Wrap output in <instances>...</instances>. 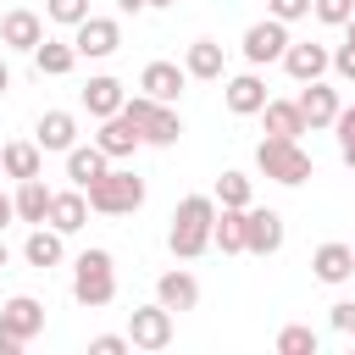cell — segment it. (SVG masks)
Segmentation results:
<instances>
[{"mask_svg": "<svg viewBox=\"0 0 355 355\" xmlns=\"http://www.w3.org/2000/svg\"><path fill=\"white\" fill-rule=\"evenodd\" d=\"M211 227H216V194H189V200H178L172 233H166L172 255H178V261L205 255V250H211Z\"/></svg>", "mask_w": 355, "mask_h": 355, "instance_id": "obj_1", "label": "cell"}, {"mask_svg": "<svg viewBox=\"0 0 355 355\" xmlns=\"http://www.w3.org/2000/svg\"><path fill=\"white\" fill-rule=\"evenodd\" d=\"M72 300L83 311H100L116 300V266H111V250H83L72 261Z\"/></svg>", "mask_w": 355, "mask_h": 355, "instance_id": "obj_2", "label": "cell"}, {"mask_svg": "<svg viewBox=\"0 0 355 355\" xmlns=\"http://www.w3.org/2000/svg\"><path fill=\"white\" fill-rule=\"evenodd\" d=\"M255 166H261V178H272V183H283V189H300L311 172H316V161L300 150V139H261L255 144Z\"/></svg>", "mask_w": 355, "mask_h": 355, "instance_id": "obj_3", "label": "cell"}, {"mask_svg": "<svg viewBox=\"0 0 355 355\" xmlns=\"http://www.w3.org/2000/svg\"><path fill=\"white\" fill-rule=\"evenodd\" d=\"M83 194H89V211H100V216H128V211L144 205V178H139V172H122V166H105Z\"/></svg>", "mask_w": 355, "mask_h": 355, "instance_id": "obj_4", "label": "cell"}, {"mask_svg": "<svg viewBox=\"0 0 355 355\" xmlns=\"http://www.w3.org/2000/svg\"><path fill=\"white\" fill-rule=\"evenodd\" d=\"M122 116H128V122L144 133V144H155V150H172V144L183 139V116H178L166 100H150L144 89H139V94L122 105Z\"/></svg>", "mask_w": 355, "mask_h": 355, "instance_id": "obj_5", "label": "cell"}, {"mask_svg": "<svg viewBox=\"0 0 355 355\" xmlns=\"http://www.w3.org/2000/svg\"><path fill=\"white\" fill-rule=\"evenodd\" d=\"M44 333V305L33 300V294H11L6 305H0V355H17L28 338H39Z\"/></svg>", "mask_w": 355, "mask_h": 355, "instance_id": "obj_6", "label": "cell"}, {"mask_svg": "<svg viewBox=\"0 0 355 355\" xmlns=\"http://www.w3.org/2000/svg\"><path fill=\"white\" fill-rule=\"evenodd\" d=\"M128 338L133 349H166L172 344V311L155 300V305H133L128 311Z\"/></svg>", "mask_w": 355, "mask_h": 355, "instance_id": "obj_7", "label": "cell"}, {"mask_svg": "<svg viewBox=\"0 0 355 355\" xmlns=\"http://www.w3.org/2000/svg\"><path fill=\"white\" fill-rule=\"evenodd\" d=\"M283 50H288V22L266 17V22H250V28H244V61H250V67L283 61Z\"/></svg>", "mask_w": 355, "mask_h": 355, "instance_id": "obj_8", "label": "cell"}, {"mask_svg": "<svg viewBox=\"0 0 355 355\" xmlns=\"http://www.w3.org/2000/svg\"><path fill=\"white\" fill-rule=\"evenodd\" d=\"M283 250V216L266 205H244V255H277Z\"/></svg>", "mask_w": 355, "mask_h": 355, "instance_id": "obj_9", "label": "cell"}, {"mask_svg": "<svg viewBox=\"0 0 355 355\" xmlns=\"http://www.w3.org/2000/svg\"><path fill=\"white\" fill-rule=\"evenodd\" d=\"M72 44H78V55H89V61H105V55H116L122 28H116V17H83V22L72 28Z\"/></svg>", "mask_w": 355, "mask_h": 355, "instance_id": "obj_10", "label": "cell"}, {"mask_svg": "<svg viewBox=\"0 0 355 355\" xmlns=\"http://www.w3.org/2000/svg\"><path fill=\"white\" fill-rule=\"evenodd\" d=\"M39 39H44V22H39V11H28V6H11L6 17H0V44L6 50H39Z\"/></svg>", "mask_w": 355, "mask_h": 355, "instance_id": "obj_11", "label": "cell"}, {"mask_svg": "<svg viewBox=\"0 0 355 355\" xmlns=\"http://www.w3.org/2000/svg\"><path fill=\"white\" fill-rule=\"evenodd\" d=\"M327 67H333V50H327V44H311V39L294 44V39H288V50H283V72H288L294 83H311V78H322Z\"/></svg>", "mask_w": 355, "mask_h": 355, "instance_id": "obj_12", "label": "cell"}, {"mask_svg": "<svg viewBox=\"0 0 355 355\" xmlns=\"http://www.w3.org/2000/svg\"><path fill=\"white\" fill-rule=\"evenodd\" d=\"M300 111H305V128H333L344 105H338V89H327L322 78H311L300 89Z\"/></svg>", "mask_w": 355, "mask_h": 355, "instance_id": "obj_13", "label": "cell"}, {"mask_svg": "<svg viewBox=\"0 0 355 355\" xmlns=\"http://www.w3.org/2000/svg\"><path fill=\"white\" fill-rule=\"evenodd\" d=\"M94 144H100L111 161H128V155L144 144V133H139V128H133V122L116 111V116H100V133H94Z\"/></svg>", "mask_w": 355, "mask_h": 355, "instance_id": "obj_14", "label": "cell"}, {"mask_svg": "<svg viewBox=\"0 0 355 355\" xmlns=\"http://www.w3.org/2000/svg\"><path fill=\"white\" fill-rule=\"evenodd\" d=\"M183 83H189V72H183L178 61H150V67L139 72V89H144L150 100H166V105L183 94Z\"/></svg>", "mask_w": 355, "mask_h": 355, "instance_id": "obj_15", "label": "cell"}, {"mask_svg": "<svg viewBox=\"0 0 355 355\" xmlns=\"http://www.w3.org/2000/svg\"><path fill=\"white\" fill-rule=\"evenodd\" d=\"M222 100H227L233 116H261V105H266V83H261L255 72H239V78H227Z\"/></svg>", "mask_w": 355, "mask_h": 355, "instance_id": "obj_16", "label": "cell"}, {"mask_svg": "<svg viewBox=\"0 0 355 355\" xmlns=\"http://www.w3.org/2000/svg\"><path fill=\"white\" fill-rule=\"evenodd\" d=\"M155 300L178 316V311H194L200 305V283H194V272H161L155 277Z\"/></svg>", "mask_w": 355, "mask_h": 355, "instance_id": "obj_17", "label": "cell"}, {"mask_svg": "<svg viewBox=\"0 0 355 355\" xmlns=\"http://www.w3.org/2000/svg\"><path fill=\"white\" fill-rule=\"evenodd\" d=\"M83 105H89V116L100 122V116H116V111L128 105V94H122V83H116L111 72H100V78L83 83Z\"/></svg>", "mask_w": 355, "mask_h": 355, "instance_id": "obj_18", "label": "cell"}, {"mask_svg": "<svg viewBox=\"0 0 355 355\" xmlns=\"http://www.w3.org/2000/svg\"><path fill=\"white\" fill-rule=\"evenodd\" d=\"M261 122H266L272 139H300V133H311L300 100H266V105H261Z\"/></svg>", "mask_w": 355, "mask_h": 355, "instance_id": "obj_19", "label": "cell"}, {"mask_svg": "<svg viewBox=\"0 0 355 355\" xmlns=\"http://www.w3.org/2000/svg\"><path fill=\"white\" fill-rule=\"evenodd\" d=\"M33 67H39V78H67V72L78 67V44H72V39H39Z\"/></svg>", "mask_w": 355, "mask_h": 355, "instance_id": "obj_20", "label": "cell"}, {"mask_svg": "<svg viewBox=\"0 0 355 355\" xmlns=\"http://www.w3.org/2000/svg\"><path fill=\"white\" fill-rule=\"evenodd\" d=\"M33 139H39V150H61V155H67V150L78 144V116H72V111H44Z\"/></svg>", "mask_w": 355, "mask_h": 355, "instance_id": "obj_21", "label": "cell"}, {"mask_svg": "<svg viewBox=\"0 0 355 355\" xmlns=\"http://www.w3.org/2000/svg\"><path fill=\"white\" fill-rule=\"evenodd\" d=\"M44 222H50L55 233H78V227L89 222V194H83V189H67V194H55Z\"/></svg>", "mask_w": 355, "mask_h": 355, "instance_id": "obj_22", "label": "cell"}, {"mask_svg": "<svg viewBox=\"0 0 355 355\" xmlns=\"http://www.w3.org/2000/svg\"><path fill=\"white\" fill-rule=\"evenodd\" d=\"M61 239H67V233H55V227H44V222H39V227L28 233V244H22V261H28V266H39V272H44V266H61V255H67V244H61Z\"/></svg>", "mask_w": 355, "mask_h": 355, "instance_id": "obj_23", "label": "cell"}, {"mask_svg": "<svg viewBox=\"0 0 355 355\" xmlns=\"http://www.w3.org/2000/svg\"><path fill=\"white\" fill-rule=\"evenodd\" d=\"M105 166H111V155H105L100 144H72V150H67V178H72L78 189H89Z\"/></svg>", "mask_w": 355, "mask_h": 355, "instance_id": "obj_24", "label": "cell"}, {"mask_svg": "<svg viewBox=\"0 0 355 355\" xmlns=\"http://www.w3.org/2000/svg\"><path fill=\"white\" fill-rule=\"evenodd\" d=\"M50 200H55V189H44V178H22L17 183V222H44L50 216Z\"/></svg>", "mask_w": 355, "mask_h": 355, "instance_id": "obj_25", "label": "cell"}, {"mask_svg": "<svg viewBox=\"0 0 355 355\" xmlns=\"http://www.w3.org/2000/svg\"><path fill=\"white\" fill-rule=\"evenodd\" d=\"M311 272H316V283H344L355 272V250L349 244H322L311 255Z\"/></svg>", "mask_w": 355, "mask_h": 355, "instance_id": "obj_26", "label": "cell"}, {"mask_svg": "<svg viewBox=\"0 0 355 355\" xmlns=\"http://www.w3.org/2000/svg\"><path fill=\"white\" fill-rule=\"evenodd\" d=\"M222 67H227V61H222V44H216V39H194L189 55H183V72H189V78H205V83H216Z\"/></svg>", "mask_w": 355, "mask_h": 355, "instance_id": "obj_27", "label": "cell"}, {"mask_svg": "<svg viewBox=\"0 0 355 355\" xmlns=\"http://www.w3.org/2000/svg\"><path fill=\"white\" fill-rule=\"evenodd\" d=\"M0 166H6V178H39V166H44V150H39V139L28 144V139H17V144H6L0 150Z\"/></svg>", "mask_w": 355, "mask_h": 355, "instance_id": "obj_28", "label": "cell"}, {"mask_svg": "<svg viewBox=\"0 0 355 355\" xmlns=\"http://www.w3.org/2000/svg\"><path fill=\"white\" fill-rule=\"evenodd\" d=\"M211 244H216L222 255H244V211H239V205H222V211H216Z\"/></svg>", "mask_w": 355, "mask_h": 355, "instance_id": "obj_29", "label": "cell"}, {"mask_svg": "<svg viewBox=\"0 0 355 355\" xmlns=\"http://www.w3.org/2000/svg\"><path fill=\"white\" fill-rule=\"evenodd\" d=\"M322 349V338L305 327V322H288L283 333H277V355H316Z\"/></svg>", "mask_w": 355, "mask_h": 355, "instance_id": "obj_30", "label": "cell"}, {"mask_svg": "<svg viewBox=\"0 0 355 355\" xmlns=\"http://www.w3.org/2000/svg\"><path fill=\"white\" fill-rule=\"evenodd\" d=\"M250 194H255V189H250L244 172H222V178H216V200H222V205H239V211H244Z\"/></svg>", "mask_w": 355, "mask_h": 355, "instance_id": "obj_31", "label": "cell"}, {"mask_svg": "<svg viewBox=\"0 0 355 355\" xmlns=\"http://www.w3.org/2000/svg\"><path fill=\"white\" fill-rule=\"evenodd\" d=\"M311 17L327 22V28H344L355 17V0H311Z\"/></svg>", "mask_w": 355, "mask_h": 355, "instance_id": "obj_32", "label": "cell"}, {"mask_svg": "<svg viewBox=\"0 0 355 355\" xmlns=\"http://www.w3.org/2000/svg\"><path fill=\"white\" fill-rule=\"evenodd\" d=\"M44 17H50V22H67V28H78V22L89 17V0H44Z\"/></svg>", "mask_w": 355, "mask_h": 355, "instance_id": "obj_33", "label": "cell"}, {"mask_svg": "<svg viewBox=\"0 0 355 355\" xmlns=\"http://www.w3.org/2000/svg\"><path fill=\"white\" fill-rule=\"evenodd\" d=\"M266 17H277V22H300V17H311V0H266Z\"/></svg>", "mask_w": 355, "mask_h": 355, "instance_id": "obj_34", "label": "cell"}, {"mask_svg": "<svg viewBox=\"0 0 355 355\" xmlns=\"http://www.w3.org/2000/svg\"><path fill=\"white\" fill-rule=\"evenodd\" d=\"M333 72H338V78H349V83H355V39H344V44H338V50H333Z\"/></svg>", "mask_w": 355, "mask_h": 355, "instance_id": "obj_35", "label": "cell"}, {"mask_svg": "<svg viewBox=\"0 0 355 355\" xmlns=\"http://www.w3.org/2000/svg\"><path fill=\"white\" fill-rule=\"evenodd\" d=\"M128 344H133V338H122V333H100V338H89V349H94V355H122Z\"/></svg>", "mask_w": 355, "mask_h": 355, "instance_id": "obj_36", "label": "cell"}, {"mask_svg": "<svg viewBox=\"0 0 355 355\" xmlns=\"http://www.w3.org/2000/svg\"><path fill=\"white\" fill-rule=\"evenodd\" d=\"M333 327L355 338V300H338V305H333Z\"/></svg>", "mask_w": 355, "mask_h": 355, "instance_id": "obj_37", "label": "cell"}, {"mask_svg": "<svg viewBox=\"0 0 355 355\" xmlns=\"http://www.w3.org/2000/svg\"><path fill=\"white\" fill-rule=\"evenodd\" d=\"M6 222H17V200H6V194H0V227H6Z\"/></svg>", "mask_w": 355, "mask_h": 355, "instance_id": "obj_38", "label": "cell"}, {"mask_svg": "<svg viewBox=\"0 0 355 355\" xmlns=\"http://www.w3.org/2000/svg\"><path fill=\"white\" fill-rule=\"evenodd\" d=\"M338 155H344V166H355V139H349V144H338Z\"/></svg>", "mask_w": 355, "mask_h": 355, "instance_id": "obj_39", "label": "cell"}, {"mask_svg": "<svg viewBox=\"0 0 355 355\" xmlns=\"http://www.w3.org/2000/svg\"><path fill=\"white\" fill-rule=\"evenodd\" d=\"M6 89H11V67L0 61V94H6Z\"/></svg>", "mask_w": 355, "mask_h": 355, "instance_id": "obj_40", "label": "cell"}, {"mask_svg": "<svg viewBox=\"0 0 355 355\" xmlns=\"http://www.w3.org/2000/svg\"><path fill=\"white\" fill-rule=\"evenodd\" d=\"M116 6H122V11H144L150 0H116Z\"/></svg>", "mask_w": 355, "mask_h": 355, "instance_id": "obj_41", "label": "cell"}, {"mask_svg": "<svg viewBox=\"0 0 355 355\" xmlns=\"http://www.w3.org/2000/svg\"><path fill=\"white\" fill-rule=\"evenodd\" d=\"M344 39H355V17H349V22H344Z\"/></svg>", "mask_w": 355, "mask_h": 355, "instance_id": "obj_42", "label": "cell"}, {"mask_svg": "<svg viewBox=\"0 0 355 355\" xmlns=\"http://www.w3.org/2000/svg\"><path fill=\"white\" fill-rule=\"evenodd\" d=\"M150 6H178V0H150Z\"/></svg>", "mask_w": 355, "mask_h": 355, "instance_id": "obj_43", "label": "cell"}, {"mask_svg": "<svg viewBox=\"0 0 355 355\" xmlns=\"http://www.w3.org/2000/svg\"><path fill=\"white\" fill-rule=\"evenodd\" d=\"M0 266H6V239H0Z\"/></svg>", "mask_w": 355, "mask_h": 355, "instance_id": "obj_44", "label": "cell"}, {"mask_svg": "<svg viewBox=\"0 0 355 355\" xmlns=\"http://www.w3.org/2000/svg\"><path fill=\"white\" fill-rule=\"evenodd\" d=\"M0 178H6V166H0Z\"/></svg>", "mask_w": 355, "mask_h": 355, "instance_id": "obj_45", "label": "cell"}, {"mask_svg": "<svg viewBox=\"0 0 355 355\" xmlns=\"http://www.w3.org/2000/svg\"><path fill=\"white\" fill-rule=\"evenodd\" d=\"M349 250H355V244H349Z\"/></svg>", "mask_w": 355, "mask_h": 355, "instance_id": "obj_46", "label": "cell"}]
</instances>
